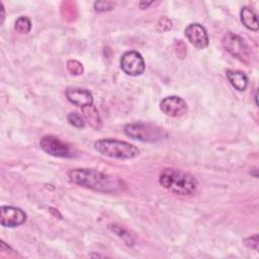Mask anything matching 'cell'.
I'll return each instance as SVG.
<instances>
[{
    "mask_svg": "<svg viewBox=\"0 0 259 259\" xmlns=\"http://www.w3.org/2000/svg\"><path fill=\"white\" fill-rule=\"evenodd\" d=\"M67 69L73 75H81L83 73L82 64L75 60H70L67 62Z\"/></svg>",
    "mask_w": 259,
    "mask_h": 259,
    "instance_id": "cell-18",
    "label": "cell"
},
{
    "mask_svg": "<svg viewBox=\"0 0 259 259\" xmlns=\"http://www.w3.org/2000/svg\"><path fill=\"white\" fill-rule=\"evenodd\" d=\"M67 119L69 123L75 127H83L85 125V121L83 117L78 112H70L67 115Z\"/></svg>",
    "mask_w": 259,
    "mask_h": 259,
    "instance_id": "cell-16",
    "label": "cell"
},
{
    "mask_svg": "<svg viewBox=\"0 0 259 259\" xmlns=\"http://www.w3.org/2000/svg\"><path fill=\"white\" fill-rule=\"evenodd\" d=\"M124 134L131 139L142 142H157L166 136L163 128L145 122H132L124 126Z\"/></svg>",
    "mask_w": 259,
    "mask_h": 259,
    "instance_id": "cell-4",
    "label": "cell"
},
{
    "mask_svg": "<svg viewBox=\"0 0 259 259\" xmlns=\"http://www.w3.org/2000/svg\"><path fill=\"white\" fill-rule=\"evenodd\" d=\"M189 42L197 49H204L208 45V35L205 28L199 23H190L184 30Z\"/></svg>",
    "mask_w": 259,
    "mask_h": 259,
    "instance_id": "cell-10",
    "label": "cell"
},
{
    "mask_svg": "<svg viewBox=\"0 0 259 259\" xmlns=\"http://www.w3.org/2000/svg\"><path fill=\"white\" fill-rule=\"evenodd\" d=\"M223 45L229 53L241 61L247 62L250 59L249 48L240 35L231 31L227 32L223 37Z\"/></svg>",
    "mask_w": 259,
    "mask_h": 259,
    "instance_id": "cell-5",
    "label": "cell"
},
{
    "mask_svg": "<svg viewBox=\"0 0 259 259\" xmlns=\"http://www.w3.org/2000/svg\"><path fill=\"white\" fill-rule=\"evenodd\" d=\"M154 2L153 1H149V2H146V1H142L140 2V7L142 9H145V8H148L150 5H152Z\"/></svg>",
    "mask_w": 259,
    "mask_h": 259,
    "instance_id": "cell-20",
    "label": "cell"
},
{
    "mask_svg": "<svg viewBox=\"0 0 259 259\" xmlns=\"http://www.w3.org/2000/svg\"><path fill=\"white\" fill-rule=\"evenodd\" d=\"M82 111L84 113L85 118L89 122V124L92 127L99 130L101 126V119H100L97 109L93 105H88V106L82 107Z\"/></svg>",
    "mask_w": 259,
    "mask_h": 259,
    "instance_id": "cell-14",
    "label": "cell"
},
{
    "mask_svg": "<svg viewBox=\"0 0 259 259\" xmlns=\"http://www.w3.org/2000/svg\"><path fill=\"white\" fill-rule=\"evenodd\" d=\"M15 30L18 33L21 34H26L29 32L30 28H31V22L29 20V18H27L26 16H20L19 18H17V20L15 21V25H14Z\"/></svg>",
    "mask_w": 259,
    "mask_h": 259,
    "instance_id": "cell-15",
    "label": "cell"
},
{
    "mask_svg": "<svg viewBox=\"0 0 259 259\" xmlns=\"http://www.w3.org/2000/svg\"><path fill=\"white\" fill-rule=\"evenodd\" d=\"M226 75H227L229 82L238 91H244L247 88L248 78L243 72L235 71V70H228L226 72Z\"/></svg>",
    "mask_w": 259,
    "mask_h": 259,
    "instance_id": "cell-12",
    "label": "cell"
},
{
    "mask_svg": "<svg viewBox=\"0 0 259 259\" xmlns=\"http://www.w3.org/2000/svg\"><path fill=\"white\" fill-rule=\"evenodd\" d=\"M159 183L168 191L178 195H192L195 193L197 181L190 173L180 169L167 168L161 171Z\"/></svg>",
    "mask_w": 259,
    "mask_h": 259,
    "instance_id": "cell-2",
    "label": "cell"
},
{
    "mask_svg": "<svg viewBox=\"0 0 259 259\" xmlns=\"http://www.w3.org/2000/svg\"><path fill=\"white\" fill-rule=\"evenodd\" d=\"M120 68L126 75L138 76L145 71V61L140 53L128 51L121 56Z\"/></svg>",
    "mask_w": 259,
    "mask_h": 259,
    "instance_id": "cell-7",
    "label": "cell"
},
{
    "mask_svg": "<svg viewBox=\"0 0 259 259\" xmlns=\"http://www.w3.org/2000/svg\"><path fill=\"white\" fill-rule=\"evenodd\" d=\"M67 175L73 183L99 192L115 193L125 187L119 178L93 169H71Z\"/></svg>",
    "mask_w": 259,
    "mask_h": 259,
    "instance_id": "cell-1",
    "label": "cell"
},
{
    "mask_svg": "<svg viewBox=\"0 0 259 259\" xmlns=\"http://www.w3.org/2000/svg\"><path fill=\"white\" fill-rule=\"evenodd\" d=\"M39 147L45 153L54 157L67 158L72 156L70 147L54 136H44L39 141Z\"/></svg>",
    "mask_w": 259,
    "mask_h": 259,
    "instance_id": "cell-6",
    "label": "cell"
},
{
    "mask_svg": "<svg viewBox=\"0 0 259 259\" xmlns=\"http://www.w3.org/2000/svg\"><path fill=\"white\" fill-rule=\"evenodd\" d=\"M94 149L103 156L114 159H134L140 154V150L124 141L112 139H100L94 143Z\"/></svg>",
    "mask_w": 259,
    "mask_h": 259,
    "instance_id": "cell-3",
    "label": "cell"
},
{
    "mask_svg": "<svg viewBox=\"0 0 259 259\" xmlns=\"http://www.w3.org/2000/svg\"><path fill=\"white\" fill-rule=\"evenodd\" d=\"M160 108L168 116L180 117L187 112L188 106L183 98L172 95L162 99L160 102Z\"/></svg>",
    "mask_w": 259,
    "mask_h": 259,
    "instance_id": "cell-8",
    "label": "cell"
},
{
    "mask_svg": "<svg viewBox=\"0 0 259 259\" xmlns=\"http://www.w3.org/2000/svg\"><path fill=\"white\" fill-rule=\"evenodd\" d=\"M245 244L251 248V249H254L255 251L258 250V235L255 234L254 236L252 237H249L245 240Z\"/></svg>",
    "mask_w": 259,
    "mask_h": 259,
    "instance_id": "cell-19",
    "label": "cell"
},
{
    "mask_svg": "<svg viewBox=\"0 0 259 259\" xmlns=\"http://www.w3.org/2000/svg\"><path fill=\"white\" fill-rule=\"evenodd\" d=\"M0 10H1V20H0V23H3V21H4V18H5V10H4V7H3V4H2V2H0Z\"/></svg>",
    "mask_w": 259,
    "mask_h": 259,
    "instance_id": "cell-21",
    "label": "cell"
},
{
    "mask_svg": "<svg viewBox=\"0 0 259 259\" xmlns=\"http://www.w3.org/2000/svg\"><path fill=\"white\" fill-rule=\"evenodd\" d=\"M66 96L71 103L80 106L81 108L92 105L93 103L91 92L83 88H68L66 90Z\"/></svg>",
    "mask_w": 259,
    "mask_h": 259,
    "instance_id": "cell-11",
    "label": "cell"
},
{
    "mask_svg": "<svg viewBox=\"0 0 259 259\" xmlns=\"http://www.w3.org/2000/svg\"><path fill=\"white\" fill-rule=\"evenodd\" d=\"M1 210V226L5 228H15L25 223L26 213L19 207L11 205H3Z\"/></svg>",
    "mask_w": 259,
    "mask_h": 259,
    "instance_id": "cell-9",
    "label": "cell"
},
{
    "mask_svg": "<svg viewBox=\"0 0 259 259\" xmlns=\"http://www.w3.org/2000/svg\"><path fill=\"white\" fill-rule=\"evenodd\" d=\"M240 18L242 23L250 30H254L257 31L259 24H258V20H257V15L256 13L249 7L244 6L242 7L241 11H240Z\"/></svg>",
    "mask_w": 259,
    "mask_h": 259,
    "instance_id": "cell-13",
    "label": "cell"
},
{
    "mask_svg": "<svg viewBox=\"0 0 259 259\" xmlns=\"http://www.w3.org/2000/svg\"><path fill=\"white\" fill-rule=\"evenodd\" d=\"M94 10L96 12H105L113 9L116 5V3L111 1H96L94 2Z\"/></svg>",
    "mask_w": 259,
    "mask_h": 259,
    "instance_id": "cell-17",
    "label": "cell"
}]
</instances>
